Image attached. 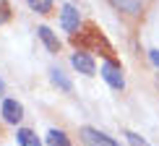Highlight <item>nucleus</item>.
<instances>
[{
  "mask_svg": "<svg viewBox=\"0 0 159 146\" xmlns=\"http://www.w3.org/2000/svg\"><path fill=\"white\" fill-rule=\"evenodd\" d=\"M149 57H151V63L159 68V50H151V52H149Z\"/></svg>",
  "mask_w": 159,
  "mask_h": 146,
  "instance_id": "15",
  "label": "nucleus"
},
{
  "mask_svg": "<svg viewBox=\"0 0 159 146\" xmlns=\"http://www.w3.org/2000/svg\"><path fill=\"white\" fill-rule=\"evenodd\" d=\"M102 78L112 86V89H123V86H125V78H123L120 65H115L112 60H107V63L102 65Z\"/></svg>",
  "mask_w": 159,
  "mask_h": 146,
  "instance_id": "3",
  "label": "nucleus"
},
{
  "mask_svg": "<svg viewBox=\"0 0 159 146\" xmlns=\"http://www.w3.org/2000/svg\"><path fill=\"white\" fill-rule=\"evenodd\" d=\"M50 78H52V84H55V86H60L63 91H70V81H68V78L63 76V71L52 68V71H50Z\"/></svg>",
  "mask_w": 159,
  "mask_h": 146,
  "instance_id": "11",
  "label": "nucleus"
},
{
  "mask_svg": "<svg viewBox=\"0 0 159 146\" xmlns=\"http://www.w3.org/2000/svg\"><path fill=\"white\" fill-rule=\"evenodd\" d=\"M125 138L130 141V146H151V144H146V141H143L141 136H136L133 130H128V133H125Z\"/></svg>",
  "mask_w": 159,
  "mask_h": 146,
  "instance_id": "13",
  "label": "nucleus"
},
{
  "mask_svg": "<svg viewBox=\"0 0 159 146\" xmlns=\"http://www.w3.org/2000/svg\"><path fill=\"white\" fill-rule=\"evenodd\" d=\"M37 31H39V39H42V42L47 44V50H50V52H57V50H60V42H57V37L52 34L47 26H39Z\"/></svg>",
  "mask_w": 159,
  "mask_h": 146,
  "instance_id": "7",
  "label": "nucleus"
},
{
  "mask_svg": "<svg viewBox=\"0 0 159 146\" xmlns=\"http://www.w3.org/2000/svg\"><path fill=\"white\" fill-rule=\"evenodd\" d=\"M0 91H3V81H0Z\"/></svg>",
  "mask_w": 159,
  "mask_h": 146,
  "instance_id": "16",
  "label": "nucleus"
},
{
  "mask_svg": "<svg viewBox=\"0 0 159 146\" xmlns=\"http://www.w3.org/2000/svg\"><path fill=\"white\" fill-rule=\"evenodd\" d=\"M70 63H73V68L76 71H81V73H86V76H94V60H91L86 52H76L73 57H70Z\"/></svg>",
  "mask_w": 159,
  "mask_h": 146,
  "instance_id": "5",
  "label": "nucleus"
},
{
  "mask_svg": "<svg viewBox=\"0 0 159 146\" xmlns=\"http://www.w3.org/2000/svg\"><path fill=\"white\" fill-rule=\"evenodd\" d=\"M47 144L50 146H70V141L65 138V133H63V130H55V128L47 133Z\"/></svg>",
  "mask_w": 159,
  "mask_h": 146,
  "instance_id": "10",
  "label": "nucleus"
},
{
  "mask_svg": "<svg viewBox=\"0 0 159 146\" xmlns=\"http://www.w3.org/2000/svg\"><path fill=\"white\" fill-rule=\"evenodd\" d=\"M3 117L8 123H18L24 117V107L16 102V99H5V102H3Z\"/></svg>",
  "mask_w": 159,
  "mask_h": 146,
  "instance_id": "4",
  "label": "nucleus"
},
{
  "mask_svg": "<svg viewBox=\"0 0 159 146\" xmlns=\"http://www.w3.org/2000/svg\"><path fill=\"white\" fill-rule=\"evenodd\" d=\"M78 21H81V18H78V11L73 8V5H65L63 16H60V26L65 31H76L78 29Z\"/></svg>",
  "mask_w": 159,
  "mask_h": 146,
  "instance_id": "6",
  "label": "nucleus"
},
{
  "mask_svg": "<svg viewBox=\"0 0 159 146\" xmlns=\"http://www.w3.org/2000/svg\"><path fill=\"white\" fill-rule=\"evenodd\" d=\"M81 138L89 146H120L117 141H112L110 136H104L102 130H97V128H89V125H86V128H81Z\"/></svg>",
  "mask_w": 159,
  "mask_h": 146,
  "instance_id": "2",
  "label": "nucleus"
},
{
  "mask_svg": "<svg viewBox=\"0 0 159 146\" xmlns=\"http://www.w3.org/2000/svg\"><path fill=\"white\" fill-rule=\"evenodd\" d=\"M26 3H29V8L37 11V13H50L52 11V0H26Z\"/></svg>",
  "mask_w": 159,
  "mask_h": 146,
  "instance_id": "12",
  "label": "nucleus"
},
{
  "mask_svg": "<svg viewBox=\"0 0 159 146\" xmlns=\"http://www.w3.org/2000/svg\"><path fill=\"white\" fill-rule=\"evenodd\" d=\"M112 5H115L117 11H125L130 13V16H136L138 11H141V0H110Z\"/></svg>",
  "mask_w": 159,
  "mask_h": 146,
  "instance_id": "8",
  "label": "nucleus"
},
{
  "mask_svg": "<svg viewBox=\"0 0 159 146\" xmlns=\"http://www.w3.org/2000/svg\"><path fill=\"white\" fill-rule=\"evenodd\" d=\"M73 44H78V47H89V50H102V55H107V57L115 55V52H112V44L99 34L94 26H86L81 34H73Z\"/></svg>",
  "mask_w": 159,
  "mask_h": 146,
  "instance_id": "1",
  "label": "nucleus"
},
{
  "mask_svg": "<svg viewBox=\"0 0 159 146\" xmlns=\"http://www.w3.org/2000/svg\"><path fill=\"white\" fill-rule=\"evenodd\" d=\"M8 16H11L8 3H5V0H0V24H5V21H8Z\"/></svg>",
  "mask_w": 159,
  "mask_h": 146,
  "instance_id": "14",
  "label": "nucleus"
},
{
  "mask_svg": "<svg viewBox=\"0 0 159 146\" xmlns=\"http://www.w3.org/2000/svg\"><path fill=\"white\" fill-rule=\"evenodd\" d=\"M16 136H18V144H21V146H42V144H39V138L31 133L29 128H21Z\"/></svg>",
  "mask_w": 159,
  "mask_h": 146,
  "instance_id": "9",
  "label": "nucleus"
}]
</instances>
